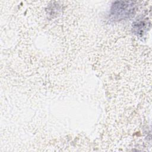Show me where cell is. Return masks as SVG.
<instances>
[{"mask_svg":"<svg viewBox=\"0 0 152 152\" xmlns=\"http://www.w3.org/2000/svg\"><path fill=\"white\" fill-rule=\"evenodd\" d=\"M135 11L132 1H116L110 9V16L113 20H122L134 15Z\"/></svg>","mask_w":152,"mask_h":152,"instance_id":"obj_1","label":"cell"}]
</instances>
